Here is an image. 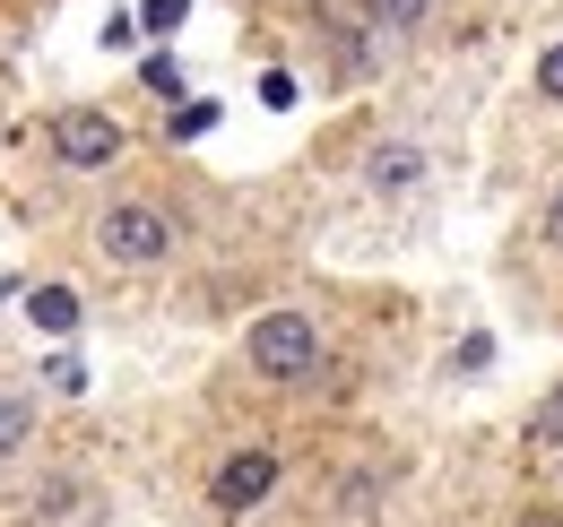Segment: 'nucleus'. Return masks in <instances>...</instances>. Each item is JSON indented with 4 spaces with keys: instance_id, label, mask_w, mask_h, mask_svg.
<instances>
[{
    "instance_id": "f257e3e1",
    "label": "nucleus",
    "mask_w": 563,
    "mask_h": 527,
    "mask_svg": "<svg viewBox=\"0 0 563 527\" xmlns=\"http://www.w3.org/2000/svg\"><path fill=\"white\" fill-rule=\"evenodd\" d=\"M243 355L269 381H303V372H321V321L312 312H261L252 337H243Z\"/></svg>"
},
{
    "instance_id": "f03ea898",
    "label": "nucleus",
    "mask_w": 563,
    "mask_h": 527,
    "mask_svg": "<svg viewBox=\"0 0 563 527\" xmlns=\"http://www.w3.org/2000/svg\"><path fill=\"white\" fill-rule=\"evenodd\" d=\"M96 251L113 268H156L174 251V216L165 208H140V199H122V208H104L96 216Z\"/></svg>"
},
{
    "instance_id": "7ed1b4c3",
    "label": "nucleus",
    "mask_w": 563,
    "mask_h": 527,
    "mask_svg": "<svg viewBox=\"0 0 563 527\" xmlns=\"http://www.w3.org/2000/svg\"><path fill=\"white\" fill-rule=\"evenodd\" d=\"M44 147H53L70 173H96V165H113L131 138H122V122H113V113H87V104H70V113H53Z\"/></svg>"
},
{
    "instance_id": "20e7f679",
    "label": "nucleus",
    "mask_w": 563,
    "mask_h": 527,
    "mask_svg": "<svg viewBox=\"0 0 563 527\" xmlns=\"http://www.w3.org/2000/svg\"><path fill=\"white\" fill-rule=\"evenodd\" d=\"M278 493V450H234V459H217V475H209V502L225 511V519H243V511H261Z\"/></svg>"
},
{
    "instance_id": "39448f33",
    "label": "nucleus",
    "mask_w": 563,
    "mask_h": 527,
    "mask_svg": "<svg viewBox=\"0 0 563 527\" xmlns=\"http://www.w3.org/2000/svg\"><path fill=\"white\" fill-rule=\"evenodd\" d=\"M364 173H373V191H408V182L424 173V156H417V147H373Z\"/></svg>"
},
{
    "instance_id": "423d86ee",
    "label": "nucleus",
    "mask_w": 563,
    "mask_h": 527,
    "mask_svg": "<svg viewBox=\"0 0 563 527\" xmlns=\"http://www.w3.org/2000/svg\"><path fill=\"white\" fill-rule=\"evenodd\" d=\"M26 312H35V329H53V337L78 329V294H70V285H35V303H26Z\"/></svg>"
},
{
    "instance_id": "0eeeda50",
    "label": "nucleus",
    "mask_w": 563,
    "mask_h": 527,
    "mask_svg": "<svg viewBox=\"0 0 563 527\" xmlns=\"http://www.w3.org/2000/svg\"><path fill=\"white\" fill-rule=\"evenodd\" d=\"M520 441H529V450H563V381H555V397H547V406H529Z\"/></svg>"
},
{
    "instance_id": "6e6552de",
    "label": "nucleus",
    "mask_w": 563,
    "mask_h": 527,
    "mask_svg": "<svg viewBox=\"0 0 563 527\" xmlns=\"http://www.w3.org/2000/svg\"><path fill=\"white\" fill-rule=\"evenodd\" d=\"M26 441H35V406L26 397H0V459H18Z\"/></svg>"
},
{
    "instance_id": "1a4fd4ad",
    "label": "nucleus",
    "mask_w": 563,
    "mask_h": 527,
    "mask_svg": "<svg viewBox=\"0 0 563 527\" xmlns=\"http://www.w3.org/2000/svg\"><path fill=\"white\" fill-rule=\"evenodd\" d=\"M424 9H433V0H373V26H382V35H417Z\"/></svg>"
},
{
    "instance_id": "9d476101",
    "label": "nucleus",
    "mask_w": 563,
    "mask_h": 527,
    "mask_svg": "<svg viewBox=\"0 0 563 527\" xmlns=\"http://www.w3.org/2000/svg\"><path fill=\"white\" fill-rule=\"evenodd\" d=\"M529 87H538V104H563V44L538 53V78H529Z\"/></svg>"
},
{
    "instance_id": "9b49d317",
    "label": "nucleus",
    "mask_w": 563,
    "mask_h": 527,
    "mask_svg": "<svg viewBox=\"0 0 563 527\" xmlns=\"http://www.w3.org/2000/svg\"><path fill=\"white\" fill-rule=\"evenodd\" d=\"M147 26L165 35V26H183V0H147Z\"/></svg>"
},
{
    "instance_id": "f8f14e48",
    "label": "nucleus",
    "mask_w": 563,
    "mask_h": 527,
    "mask_svg": "<svg viewBox=\"0 0 563 527\" xmlns=\"http://www.w3.org/2000/svg\"><path fill=\"white\" fill-rule=\"evenodd\" d=\"M547 251H563V191L547 199Z\"/></svg>"
}]
</instances>
